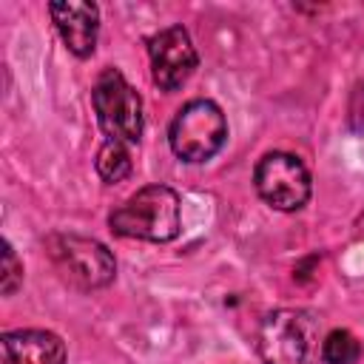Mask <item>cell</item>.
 <instances>
[{"instance_id": "3957f363", "label": "cell", "mask_w": 364, "mask_h": 364, "mask_svg": "<svg viewBox=\"0 0 364 364\" xmlns=\"http://www.w3.org/2000/svg\"><path fill=\"white\" fill-rule=\"evenodd\" d=\"M46 247L63 282L80 290H97L114 282L117 262L102 242L77 233H54L48 236Z\"/></svg>"}, {"instance_id": "7a4b0ae2", "label": "cell", "mask_w": 364, "mask_h": 364, "mask_svg": "<svg viewBox=\"0 0 364 364\" xmlns=\"http://www.w3.org/2000/svg\"><path fill=\"white\" fill-rule=\"evenodd\" d=\"M108 225L117 236L171 242L179 236V196L168 185H148L111 210Z\"/></svg>"}, {"instance_id": "277c9868", "label": "cell", "mask_w": 364, "mask_h": 364, "mask_svg": "<svg viewBox=\"0 0 364 364\" xmlns=\"http://www.w3.org/2000/svg\"><path fill=\"white\" fill-rule=\"evenodd\" d=\"M228 139V122L216 102L191 100L182 105L168 128L171 151L185 162H205L222 151Z\"/></svg>"}, {"instance_id": "ba28073f", "label": "cell", "mask_w": 364, "mask_h": 364, "mask_svg": "<svg viewBox=\"0 0 364 364\" xmlns=\"http://www.w3.org/2000/svg\"><path fill=\"white\" fill-rule=\"evenodd\" d=\"M48 11L68 51L77 57H91L97 46V28H100L97 6L85 0H63V3H51Z\"/></svg>"}, {"instance_id": "52a82bcc", "label": "cell", "mask_w": 364, "mask_h": 364, "mask_svg": "<svg viewBox=\"0 0 364 364\" xmlns=\"http://www.w3.org/2000/svg\"><path fill=\"white\" fill-rule=\"evenodd\" d=\"M148 54H151V74L154 82L162 91H176L182 88L191 74L196 71V48L191 43V34L182 26H168L156 31L148 40Z\"/></svg>"}, {"instance_id": "8fae6325", "label": "cell", "mask_w": 364, "mask_h": 364, "mask_svg": "<svg viewBox=\"0 0 364 364\" xmlns=\"http://www.w3.org/2000/svg\"><path fill=\"white\" fill-rule=\"evenodd\" d=\"M361 358V344L350 330H330L321 341L324 364H355Z\"/></svg>"}, {"instance_id": "6da1fadb", "label": "cell", "mask_w": 364, "mask_h": 364, "mask_svg": "<svg viewBox=\"0 0 364 364\" xmlns=\"http://www.w3.org/2000/svg\"><path fill=\"white\" fill-rule=\"evenodd\" d=\"M321 327L307 310H273L256 333V353L264 364H318Z\"/></svg>"}, {"instance_id": "5b68a950", "label": "cell", "mask_w": 364, "mask_h": 364, "mask_svg": "<svg viewBox=\"0 0 364 364\" xmlns=\"http://www.w3.org/2000/svg\"><path fill=\"white\" fill-rule=\"evenodd\" d=\"M100 128L114 142H139L142 136V100L117 68H105L91 91Z\"/></svg>"}, {"instance_id": "9c48e42d", "label": "cell", "mask_w": 364, "mask_h": 364, "mask_svg": "<svg viewBox=\"0 0 364 364\" xmlns=\"http://www.w3.org/2000/svg\"><path fill=\"white\" fill-rule=\"evenodd\" d=\"M0 364H65V344L48 330L3 333Z\"/></svg>"}, {"instance_id": "4fadbf2b", "label": "cell", "mask_w": 364, "mask_h": 364, "mask_svg": "<svg viewBox=\"0 0 364 364\" xmlns=\"http://www.w3.org/2000/svg\"><path fill=\"white\" fill-rule=\"evenodd\" d=\"M355 228H358V236H364V213L358 216V222H355Z\"/></svg>"}, {"instance_id": "30bf717a", "label": "cell", "mask_w": 364, "mask_h": 364, "mask_svg": "<svg viewBox=\"0 0 364 364\" xmlns=\"http://www.w3.org/2000/svg\"><path fill=\"white\" fill-rule=\"evenodd\" d=\"M94 165H97V173L102 176V182H108V185H117L131 173V156H128L125 145L114 142V139H108L97 151V162Z\"/></svg>"}, {"instance_id": "7c38bea8", "label": "cell", "mask_w": 364, "mask_h": 364, "mask_svg": "<svg viewBox=\"0 0 364 364\" xmlns=\"http://www.w3.org/2000/svg\"><path fill=\"white\" fill-rule=\"evenodd\" d=\"M23 284V264L9 242H3V267H0V293L11 296Z\"/></svg>"}, {"instance_id": "8992f818", "label": "cell", "mask_w": 364, "mask_h": 364, "mask_svg": "<svg viewBox=\"0 0 364 364\" xmlns=\"http://www.w3.org/2000/svg\"><path fill=\"white\" fill-rule=\"evenodd\" d=\"M256 193L276 210H299L310 199V173L293 154L270 151L253 171Z\"/></svg>"}]
</instances>
